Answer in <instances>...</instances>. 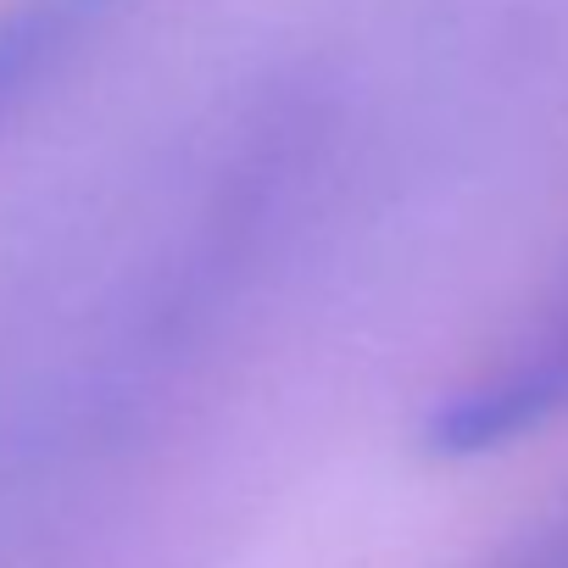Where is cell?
I'll return each instance as SVG.
<instances>
[{
  "instance_id": "2",
  "label": "cell",
  "mask_w": 568,
  "mask_h": 568,
  "mask_svg": "<svg viewBox=\"0 0 568 568\" xmlns=\"http://www.w3.org/2000/svg\"><path fill=\"white\" fill-rule=\"evenodd\" d=\"M118 0H7L0 7V129L68 73Z\"/></svg>"
},
{
  "instance_id": "3",
  "label": "cell",
  "mask_w": 568,
  "mask_h": 568,
  "mask_svg": "<svg viewBox=\"0 0 568 568\" xmlns=\"http://www.w3.org/2000/svg\"><path fill=\"white\" fill-rule=\"evenodd\" d=\"M479 568H568V496H557L546 513H535Z\"/></svg>"
},
{
  "instance_id": "1",
  "label": "cell",
  "mask_w": 568,
  "mask_h": 568,
  "mask_svg": "<svg viewBox=\"0 0 568 568\" xmlns=\"http://www.w3.org/2000/svg\"><path fill=\"white\" fill-rule=\"evenodd\" d=\"M557 418H568V267L501 352L435 402L424 446L435 457H485Z\"/></svg>"
}]
</instances>
